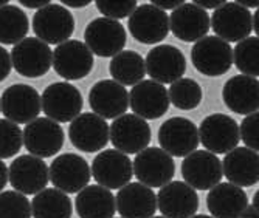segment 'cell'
I'll use <instances>...</instances> for the list:
<instances>
[{
    "instance_id": "obj_1",
    "label": "cell",
    "mask_w": 259,
    "mask_h": 218,
    "mask_svg": "<svg viewBox=\"0 0 259 218\" xmlns=\"http://www.w3.org/2000/svg\"><path fill=\"white\" fill-rule=\"evenodd\" d=\"M84 99L81 91L68 82L50 84L42 93L40 110L55 123H68L81 115Z\"/></svg>"
},
{
    "instance_id": "obj_2",
    "label": "cell",
    "mask_w": 259,
    "mask_h": 218,
    "mask_svg": "<svg viewBox=\"0 0 259 218\" xmlns=\"http://www.w3.org/2000/svg\"><path fill=\"white\" fill-rule=\"evenodd\" d=\"M197 132L199 142H202L203 147L214 155L228 153L230 150L236 149L241 141L239 124L225 113L208 115L202 119Z\"/></svg>"
},
{
    "instance_id": "obj_3",
    "label": "cell",
    "mask_w": 259,
    "mask_h": 218,
    "mask_svg": "<svg viewBox=\"0 0 259 218\" xmlns=\"http://www.w3.org/2000/svg\"><path fill=\"white\" fill-rule=\"evenodd\" d=\"M33 31L36 39L47 45L67 42L75 31V19L61 4H49L33 16Z\"/></svg>"
},
{
    "instance_id": "obj_4",
    "label": "cell",
    "mask_w": 259,
    "mask_h": 218,
    "mask_svg": "<svg viewBox=\"0 0 259 218\" xmlns=\"http://www.w3.org/2000/svg\"><path fill=\"white\" fill-rule=\"evenodd\" d=\"M126 30L123 23L107 17L93 19L84 31V40L92 54L100 58H113L124 50Z\"/></svg>"
},
{
    "instance_id": "obj_5",
    "label": "cell",
    "mask_w": 259,
    "mask_h": 218,
    "mask_svg": "<svg viewBox=\"0 0 259 218\" xmlns=\"http://www.w3.org/2000/svg\"><path fill=\"white\" fill-rule=\"evenodd\" d=\"M109 141L115 150L124 155H137L151 142V127L148 121L137 115H121L109 126Z\"/></svg>"
},
{
    "instance_id": "obj_6",
    "label": "cell",
    "mask_w": 259,
    "mask_h": 218,
    "mask_svg": "<svg viewBox=\"0 0 259 218\" xmlns=\"http://www.w3.org/2000/svg\"><path fill=\"white\" fill-rule=\"evenodd\" d=\"M191 61L202 75L209 78L222 76L233 65L231 45L216 36H205L193 45Z\"/></svg>"
},
{
    "instance_id": "obj_7",
    "label": "cell",
    "mask_w": 259,
    "mask_h": 218,
    "mask_svg": "<svg viewBox=\"0 0 259 218\" xmlns=\"http://www.w3.org/2000/svg\"><path fill=\"white\" fill-rule=\"evenodd\" d=\"M62 127L49 118H36L25 124L22 130V142L30 155L37 158H50L61 152L64 145Z\"/></svg>"
},
{
    "instance_id": "obj_8",
    "label": "cell",
    "mask_w": 259,
    "mask_h": 218,
    "mask_svg": "<svg viewBox=\"0 0 259 218\" xmlns=\"http://www.w3.org/2000/svg\"><path fill=\"white\" fill-rule=\"evenodd\" d=\"M11 65L20 76L40 78L52 68V48L36 37H25L13 46Z\"/></svg>"
},
{
    "instance_id": "obj_9",
    "label": "cell",
    "mask_w": 259,
    "mask_h": 218,
    "mask_svg": "<svg viewBox=\"0 0 259 218\" xmlns=\"http://www.w3.org/2000/svg\"><path fill=\"white\" fill-rule=\"evenodd\" d=\"M132 172L141 184L154 189L172 181L176 164L172 156L164 150L158 147H146L137 153L132 162Z\"/></svg>"
},
{
    "instance_id": "obj_10",
    "label": "cell",
    "mask_w": 259,
    "mask_h": 218,
    "mask_svg": "<svg viewBox=\"0 0 259 218\" xmlns=\"http://www.w3.org/2000/svg\"><path fill=\"white\" fill-rule=\"evenodd\" d=\"M131 36L145 45L163 42L169 34V16L152 4H141L129 16Z\"/></svg>"
},
{
    "instance_id": "obj_11",
    "label": "cell",
    "mask_w": 259,
    "mask_h": 218,
    "mask_svg": "<svg viewBox=\"0 0 259 218\" xmlns=\"http://www.w3.org/2000/svg\"><path fill=\"white\" fill-rule=\"evenodd\" d=\"M93 54L85 43L76 39H68L55 48L52 65L55 71L65 81H79L90 75L93 70Z\"/></svg>"
},
{
    "instance_id": "obj_12",
    "label": "cell",
    "mask_w": 259,
    "mask_h": 218,
    "mask_svg": "<svg viewBox=\"0 0 259 218\" xmlns=\"http://www.w3.org/2000/svg\"><path fill=\"white\" fill-rule=\"evenodd\" d=\"M8 183L22 195H36L50 183L49 166L33 155L17 156L8 167Z\"/></svg>"
},
{
    "instance_id": "obj_13",
    "label": "cell",
    "mask_w": 259,
    "mask_h": 218,
    "mask_svg": "<svg viewBox=\"0 0 259 218\" xmlns=\"http://www.w3.org/2000/svg\"><path fill=\"white\" fill-rule=\"evenodd\" d=\"M0 112L14 124H28L40 113V94L27 84H14L4 90Z\"/></svg>"
},
{
    "instance_id": "obj_14",
    "label": "cell",
    "mask_w": 259,
    "mask_h": 218,
    "mask_svg": "<svg viewBox=\"0 0 259 218\" xmlns=\"http://www.w3.org/2000/svg\"><path fill=\"white\" fill-rule=\"evenodd\" d=\"M89 162L76 153H64L56 156L49 169V178L53 187L64 193H78L90 181Z\"/></svg>"
},
{
    "instance_id": "obj_15",
    "label": "cell",
    "mask_w": 259,
    "mask_h": 218,
    "mask_svg": "<svg viewBox=\"0 0 259 218\" xmlns=\"http://www.w3.org/2000/svg\"><path fill=\"white\" fill-rule=\"evenodd\" d=\"M209 27L216 33V37L230 42H241L250 37L251 13L236 2H225L209 17Z\"/></svg>"
},
{
    "instance_id": "obj_16",
    "label": "cell",
    "mask_w": 259,
    "mask_h": 218,
    "mask_svg": "<svg viewBox=\"0 0 259 218\" xmlns=\"http://www.w3.org/2000/svg\"><path fill=\"white\" fill-rule=\"evenodd\" d=\"M158 142L169 156H188L199 147L197 126L180 116L166 119L158 129Z\"/></svg>"
},
{
    "instance_id": "obj_17",
    "label": "cell",
    "mask_w": 259,
    "mask_h": 218,
    "mask_svg": "<svg viewBox=\"0 0 259 218\" xmlns=\"http://www.w3.org/2000/svg\"><path fill=\"white\" fill-rule=\"evenodd\" d=\"M182 175L188 186L194 190H209L221 183L222 162L208 150H194L185 156L182 162Z\"/></svg>"
},
{
    "instance_id": "obj_18",
    "label": "cell",
    "mask_w": 259,
    "mask_h": 218,
    "mask_svg": "<svg viewBox=\"0 0 259 218\" xmlns=\"http://www.w3.org/2000/svg\"><path fill=\"white\" fill-rule=\"evenodd\" d=\"M90 174L98 183L109 190L121 189L123 186L129 184L134 177L132 172V161L127 155L115 150L107 149L98 153L92 162Z\"/></svg>"
},
{
    "instance_id": "obj_19",
    "label": "cell",
    "mask_w": 259,
    "mask_h": 218,
    "mask_svg": "<svg viewBox=\"0 0 259 218\" xmlns=\"http://www.w3.org/2000/svg\"><path fill=\"white\" fill-rule=\"evenodd\" d=\"M68 138L81 152H100L109 142V124L106 119L92 112L81 113L70 124Z\"/></svg>"
},
{
    "instance_id": "obj_20",
    "label": "cell",
    "mask_w": 259,
    "mask_h": 218,
    "mask_svg": "<svg viewBox=\"0 0 259 218\" xmlns=\"http://www.w3.org/2000/svg\"><path fill=\"white\" fill-rule=\"evenodd\" d=\"M129 105L141 119H158L169 110V96L164 85L152 79L141 81L129 93Z\"/></svg>"
},
{
    "instance_id": "obj_21",
    "label": "cell",
    "mask_w": 259,
    "mask_h": 218,
    "mask_svg": "<svg viewBox=\"0 0 259 218\" xmlns=\"http://www.w3.org/2000/svg\"><path fill=\"white\" fill-rule=\"evenodd\" d=\"M146 75L154 82L172 84L183 78L186 71V59L179 48L172 45H157L148 53L145 61Z\"/></svg>"
},
{
    "instance_id": "obj_22",
    "label": "cell",
    "mask_w": 259,
    "mask_h": 218,
    "mask_svg": "<svg viewBox=\"0 0 259 218\" xmlns=\"http://www.w3.org/2000/svg\"><path fill=\"white\" fill-rule=\"evenodd\" d=\"M157 209L164 218H191L199 209V197L186 183L169 181L157 193Z\"/></svg>"
},
{
    "instance_id": "obj_23",
    "label": "cell",
    "mask_w": 259,
    "mask_h": 218,
    "mask_svg": "<svg viewBox=\"0 0 259 218\" xmlns=\"http://www.w3.org/2000/svg\"><path fill=\"white\" fill-rule=\"evenodd\" d=\"M89 104L103 119H116L129 108V93L113 79H103L90 88Z\"/></svg>"
},
{
    "instance_id": "obj_24",
    "label": "cell",
    "mask_w": 259,
    "mask_h": 218,
    "mask_svg": "<svg viewBox=\"0 0 259 218\" xmlns=\"http://www.w3.org/2000/svg\"><path fill=\"white\" fill-rule=\"evenodd\" d=\"M115 207L121 218H152L157 212V195L145 184L129 183L116 193Z\"/></svg>"
},
{
    "instance_id": "obj_25",
    "label": "cell",
    "mask_w": 259,
    "mask_h": 218,
    "mask_svg": "<svg viewBox=\"0 0 259 218\" xmlns=\"http://www.w3.org/2000/svg\"><path fill=\"white\" fill-rule=\"evenodd\" d=\"M169 30L179 40L197 42L209 31V14L193 2H185L171 13Z\"/></svg>"
},
{
    "instance_id": "obj_26",
    "label": "cell",
    "mask_w": 259,
    "mask_h": 218,
    "mask_svg": "<svg viewBox=\"0 0 259 218\" xmlns=\"http://www.w3.org/2000/svg\"><path fill=\"white\" fill-rule=\"evenodd\" d=\"M224 104L238 115H251L259 108V81L257 78L236 75L230 78L222 88Z\"/></svg>"
},
{
    "instance_id": "obj_27",
    "label": "cell",
    "mask_w": 259,
    "mask_h": 218,
    "mask_svg": "<svg viewBox=\"0 0 259 218\" xmlns=\"http://www.w3.org/2000/svg\"><path fill=\"white\" fill-rule=\"evenodd\" d=\"M222 174L238 187H251L259 181V155L248 147H236L225 153Z\"/></svg>"
},
{
    "instance_id": "obj_28",
    "label": "cell",
    "mask_w": 259,
    "mask_h": 218,
    "mask_svg": "<svg viewBox=\"0 0 259 218\" xmlns=\"http://www.w3.org/2000/svg\"><path fill=\"white\" fill-rule=\"evenodd\" d=\"M206 206L213 218H241L248 206V197L242 187L219 183L209 189Z\"/></svg>"
},
{
    "instance_id": "obj_29",
    "label": "cell",
    "mask_w": 259,
    "mask_h": 218,
    "mask_svg": "<svg viewBox=\"0 0 259 218\" xmlns=\"http://www.w3.org/2000/svg\"><path fill=\"white\" fill-rule=\"evenodd\" d=\"M75 207L79 218H113L116 210L113 193L98 184L85 186L79 190Z\"/></svg>"
},
{
    "instance_id": "obj_30",
    "label": "cell",
    "mask_w": 259,
    "mask_h": 218,
    "mask_svg": "<svg viewBox=\"0 0 259 218\" xmlns=\"http://www.w3.org/2000/svg\"><path fill=\"white\" fill-rule=\"evenodd\" d=\"M72 200L55 187H45L31 201L33 218H72Z\"/></svg>"
},
{
    "instance_id": "obj_31",
    "label": "cell",
    "mask_w": 259,
    "mask_h": 218,
    "mask_svg": "<svg viewBox=\"0 0 259 218\" xmlns=\"http://www.w3.org/2000/svg\"><path fill=\"white\" fill-rule=\"evenodd\" d=\"M109 71L115 82H118L123 87H134L146 76L145 59L134 50H123L121 53L112 58Z\"/></svg>"
},
{
    "instance_id": "obj_32",
    "label": "cell",
    "mask_w": 259,
    "mask_h": 218,
    "mask_svg": "<svg viewBox=\"0 0 259 218\" xmlns=\"http://www.w3.org/2000/svg\"><path fill=\"white\" fill-rule=\"evenodd\" d=\"M30 30V20L25 11L16 5L0 8V43L16 45L23 40Z\"/></svg>"
},
{
    "instance_id": "obj_33",
    "label": "cell",
    "mask_w": 259,
    "mask_h": 218,
    "mask_svg": "<svg viewBox=\"0 0 259 218\" xmlns=\"http://www.w3.org/2000/svg\"><path fill=\"white\" fill-rule=\"evenodd\" d=\"M169 102L179 110H194L200 105L203 91L202 87L191 78H180L172 82L169 90Z\"/></svg>"
},
{
    "instance_id": "obj_34",
    "label": "cell",
    "mask_w": 259,
    "mask_h": 218,
    "mask_svg": "<svg viewBox=\"0 0 259 218\" xmlns=\"http://www.w3.org/2000/svg\"><path fill=\"white\" fill-rule=\"evenodd\" d=\"M233 62L241 75L257 78L259 75V39L257 36H250L238 42L233 50Z\"/></svg>"
},
{
    "instance_id": "obj_35",
    "label": "cell",
    "mask_w": 259,
    "mask_h": 218,
    "mask_svg": "<svg viewBox=\"0 0 259 218\" xmlns=\"http://www.w3.org/2000/svg\"><path fill=\"white\" fill-rule=\"evenodd\" d=\"M0 218H31V204L27 195L16 190L0 192Z\"/></svg>"
},
{
    "instance_id": "obj_36",
    "label": "cell",
    "mask_w": 259,
    "mask_h": 218,
    "mask_svg": "<svg viewBox=\"0 0 259 218\" xmlns=\"http://www.w3.org/2000/svg\"><path fill=\"white\" fill-rule=\"evenodd\" d=\"M22 145L20 127L8 119H0V159L16 156Z\"/></svg>"
},
{
    "instance_id": "obj_37",
    "label": "cell",
    "mask_w": 259,
    "mask_h": 218,
    "mask_svg": "<svg viewBox=\"0 0 259 218\" xmlns=\"http://www.w3.org/2000/svg\"><path fill=\"white\" fill-rule=\"evenodd\" d=\"M98 11L103 14V17L120 20L129 17L134 10L138 7L135 0H126V2H115V0H97L95 2Z\"/></svg>"
},
{
    "instance_id": "obj_38",
    "label": "cell",
    "mask_w": 259,
    "mask_h": 218,
    "mask_svg": "<svg viewBox=\"0 0 259 218\" xmlns=\"http://www.w3.org/2000/svg\"><path fill=\"white\" fill-rule=\"evenodd\" d=\"M257 132H259V115L256 112V113L247 115L245 119H242L241 127H239V138L245 144V147L254 152H257L259 149Z\"/></svg>"
},
{
    "instance_id": "obj_39",
    "label": "cell",
    "mask_w": 259,
    "mask_h": 218,
    "mask_svg": "<svg viewBox=\"0 0 259 218\" xmlns=\"http://www.w3.org/2000/svg\"><path fill=\"white\" fill-rule=\"evenodd\" d=\"M11 58H10V53L5 50V48L0 45V82L5 81L10 73H11Z\"/></svg>"
},
{
    "instance_id": "obj_40",
    "label": "cell",
    "mask_w": 259,
    "mask_h": 218,
    "mask_svg": "<svg viewBox=\"0 0 259 218\" xmlns=\"http://www.w3.org/2000/svg\"><path fill=\"white\" fill-rule=\"evenodd\" d=\"M154 7H157L161 11H166V10H177L179 7H182L185 4V0H174V2H169V0H152L151 2Z\"/></svg>"
},
{
    "instance_id": "obj_41",
    "label": "cell",
    "mask_w": 259,
    "mask_h": 218,
    "mask_svg": "<svg viewBox=\"0 0 259 218\" xmlns=\"http://www.w3.org/2000/svg\"><path fill=\"white\" fill-rule=\"evenodd\" d=\"M196 7L202 8V10H218L221 5H224V0H194L193 2Z\"/></svg>"
},
{
    "instance_id": "obj_42",
    "label": "cell",
    "mask_w": 259,
    "mask_h": 218,
    "mask_svg": "<svg viewBox=\"0 0 259 218\" xmlns=\"http://www.w3.org/2000/svg\"><path fill=\"white\" fill-rule=\"evenodd\" d=\"M22 7L25 8H33V10H40L44 7H47L49 4H52L50 0H20L19 2Z\"/></svg>"
},
{
    "instance_id": "obj_43",
    "label": "cell",
    "mask_w": 259,
    "mask_h": 218,
    "mask_svg": "<svg viewBox=\"0 0 259 218\" xmlns=\"http://www.w3.org/2000/svg\"><path fill=\"white\" fill-rule=\"evenodd\" d=\"M61 5L65 8H75V10H82L90 5V0H62Z\"/></svg>"
},
{
    "instance_id": "obj_44",
    "label": "cell",
    "mask_w": 259,
    "mask_h": 218,
    "mask_svg": "<svg viewBox=\"0 0 259 218\" xmlns=\"http://www.w3.org/2000/svg\"><path fill=\"white\" fill-rule=\"evenodd\" d=\"M8 184V167L4 162V159H0V192H2Z\"/></svg>"
},
{
    "instance_id": "obj_45",
    "label": "cell",
    "mask_w": 259,
    "mask_h": 218,
    "mask_svg": "<svg viewBox=\"0 0 259 218\" xmlns=\"http://www.w3.org/2000/svg\"><path fill=\"white\" fill-rule=\"evenodd\" d=\"M241 216H245V218H259V213H257V207H254L253 204L251 206H247L244 213Z\"/></svg>"
},
{
    "instance_id": "obj_46",
    "label": "cell",
    "mask_w": 259,
    "mask_h": 218,
    "mask_svg": "<svg viewBox=\"0 0 259 218\" xmlns=\"http://www.w3.org/2000/svg\"><path fill=\"white\" fill-rule=\"evenodd\" d=\"M236 4L241 5L245 10H248V8H257V2H247V0H238Z\"/></svg>"
},
{
    "instance_id": "obj_47",
    "label": "cell",
    "mask_w": 259,
    "mask_h": 218,
    "mask_svg": "<svg viewBox=\"0 0 259 218\" xmlns=\"http://www.w3.org/2000/svg\"><path fill=\"white\" fill-rule=\"evenodd\" d=\"M253 206L254 207H259V192L254 193V201H253Z\"/></svg>"
},
{
    "instance_id": "obj_48",
    "label": "cell",
    "mask_w": 259,
    "mask_h": 218,
    "mask_svg": "<svg viewBox=\"0 0 259 218\" xmlns=\"http://www.w3.org/2000/svg\"><path fill=\"white\" fill-rule=\"evenodd\" d=\"M191 218H213V216H209V215H203V213H202V215H193Z\"/></svg>"
},
{
    "instance_id": "obj_49",
    "label": "cell",
    "mask_w": 259,
    "mask_h": 218,
    "mask_svg": "<svg viewBox=\"0 0 259 218\" xmlns=\"http://www.w3.org/2000/svg\"><path fill=\"white\" fill-rule=\"evenodd\" d=\"M5 5H8V0H0V8H4Z\"/></svg>"
},
{
    "instance_id": "obj_50",
    "label": "cell",
    "mask_w": 259,
    "mask_h": 218,
    "mask_svg": "<svg viewBox=\"0 0 259 218\" xmlns=\"http://www.w3.org/2000/svg\"><path fill=\"white\" fill-rule=\"evenodd\" d=\"M152 218H164V216L161 215V216H152Z\"/></svg>"
},
{
    "instance_id": "obj_51",
    "label": "cell",
    "mask_w": 259,
    "mask_h": 218,
    "mask_svg": "<svg viewBox=\"0 0 259 218\" xmlns=\"http://www.w3.org/2000/svg\"><path fill=\"white\" fill-rule=\"evenodd\" d=\"M241 218H245V216H241Z\"/></svg>"
}]
</instances>
